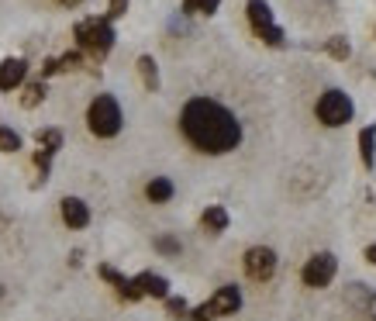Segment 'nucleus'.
I'll use <instances>...</instances> for the list:
<instances>
[{
  "label": "nucleus",
  "mask_w": 376,
  "mask_h": 321,
  "mask_svg": "<svg viewBox=\"0 0 376 321\" xmlns=\"http://www.w3.org/2000/svg\"><path fill=\"white\" fill-rule=\"evenodd\" d=\"M21 149V135L14 128H0V152H18Z\"/></svg>",
  "instance_id": "nucleus-19"
},
{
  "label": "nucleus",
  "mask_w": 376,
  "mask_h": 321,
  "mask_svg": "<svg viewBox=\"0 0 376 321\" xmlns=\"http://www.w3.org/2000/svg\"><path fill=\"white\" fill-rule=\"evenodd\" d=\"M86 121H90V132L97 135V138H114V135L121 132V107H118V101L110 94H101L90 104Z\"/></svg>",
  "instance_id": "nucleus-3"
},
{
  "label": "nucleus",
  "mask_w": 376,
  "mask_h": 321,
  "mask_svg": "<svg viewBox=\"0 0 376 321\" xmlns=\"http://www.w3.org/2000/svg\"><path fill=\"white\" fill-rule=\"evenodd\" d=\"M42 73H45V77H52V73H59V59H45Z\"/></svg>",
  "instance_id": "nucleus-27"
},
{
  "label": "nucleus",
  "mask_w": 376,
  "mask_h": 321,
  "mask_svg": "<svg viewBox=\"0 0 376 321\" xmlns=\"http://www.w3.org/2000/svg\"><path fill=\"white\" fill-rule=\"evenodd\" d=\"M138 73H142V80L149 90H159V69H156V59L152 55H142L138 59Z\"/></svg>",
  "instance_id": "nucleus-15"
},
{
  "label": "nucleus",
  "mask_w": 376,
  "mask_h": 321,
  "mask_svg": "<svg viewBox=\"0 0 376 321\" xmlns=\"http://www.w3.org/2000/svg\"><path fill=\"white\" fill-rule=\"evenodd\" d=\"M221 0H183V11L187 14H215Z\"/></svg>",
  "instance_id": "nucleus-18"
},
{
  "label": "nucleus",
  "mask_w": 376,
  "mask_h": 321,
  "mask_svg": "<svg viewBox=\"0 0 376 321\" xmlns=\"http://www.w3.org/2000/svg\"><path fill=\"white\" fill-rule=\"evenodd\" d=\"M156 249L166 252V256H176V252H180V242L169 239V235H162V239H156Z\"/></svg>",
  "instance_id": "nucleus-23"
},
{
  "label": "nucleus",
  "mask_w": 376,
  "mask_h": 321,
  "mask_svg": "<svg viewBox=\"0 0 376 321\" xmlns=\"http://www.w3.org/2000/svg\"><path fill=\"white\" fill-rule=\"evenodd\" d=\"M166 311H169L173 318H187V315H190L187 300H183V297H166Z\"/></svg>",
  "instance_id": "nucleus-22"
},
{
  "label": "nucleus",
  "mask_w": 376,
  "mask_h": 321,
  "mask_svg": "<svg viewBox=\"0 0 376 321\" xmlns=\"http://www.w3.org/2000/svg\"><path fill=\"white\" fill-rule=\"evenodd\" d=\"M249 25H252V31L266 42V45H273V49H280L287 38H283V28L273 21V11H269L266 0H249Z\"/></svg>",
  "instance_id": "nucleus-4"
},
{
  "label": "nucleus",
  "mask_w": 376,
  "mask_h": 321,
  "mask_svg": "<svg viewBox=\"0 0 376 321\" xmlns=\"http://www.w3.org/2000/svg\"><path fill=\"white\" fill-rule=\"evenodd\" d=\"M207 308H211V315L221 318V315H235L239 308H242V294H239V287H221L211 300H207Z\"/></svg>",
  "instance_id": "nucleus-8"
},
{
  "label": "nucleus",
  "mask_w": 376,
  "mask_h": 321,
  "mask_svg": "<svg viewBox=\"0 0 376 321\" xmlns=\"http://www.w3.org/2000/svg\"><path fill=\"white\" fill-rule=\"evenodd\" d=\"M76 42H80V49L86 55L104 59L110 52V45H114V28H110L108 18H86V21L76 25Z\"/></svg>",
  "instance_id": "nucleus-2"
},
{
  "label": "nucleus",
  "mask_w": 376,
  "mask_h": 321,
  "mask_svg": "<svg viewBox=\"0 0 376 321\" xmlns=\"http://www.w3.org/2000/svg\"><path fill=\"white\" fill-rule=\"evenodd\" d=\"M200 221H204L207 232H224V228H228V211H224V208H207Z\"/></svg>",
  "instance_id": "nucleus-16"
},
{
  "label": "nucleus",
  "mask_w": 376,
  "mask_h": 321,
  "mask_svg": "<svg viewBox=\"0 0 376 321\" xmlns=\"http://www.w3.org/2000/svg\"><path fill=\"white\" fill-rule=\"evenodd\" d=\"M335 269H338V259H335L331 252H318V256L307 259V266H304L300 276H304L307 287H328L331 276H335Z\"/></svg>",
  "instance_id": "nucleus-6"
},
{
  "label": "nucleus",
  "mask_w": 376,
  "mask_h": 321,
  "mask_svg": "<svg viewBox=\"0 0 376 321\" xmlns=\"http://www.w3.org/2000/svg\"><path fill=\"white\" fill-rule=\"evenodd\" d=\"M83 62V55L80 52H66V55H59V69H76Z\"/></svg>",
  "instance_id": "nucleus-24"
},
{
  "label": "nucleus",
  "mask_w": 376,
  "mask_h": 321,
  "mask_svg": "<svg viewBox=\"0 0 376 321\" xmlns=\"http://www.w3.org/2000/svg\"><path fill=\"white\" fill-rule=\"evenodd\" d=\"M38 145H42V149H45V152H59V149H62V132H59V128H45V132H38Z\"/></svg>",
  "instance_id": "nucleus-17"
},
{
  "label": "nucleus",
  "mask_w": 376,
  "mask_h": 321,
  "mask_svg": "<svg viewBox=\"0 0 376 321\" xmlns=\"http://www.w3.org/2000/svg\"><path fill=\"white\" fill-rule=\"evenodd\" d=\"M101 276H104L108 283H114V291L125 297V300H138V297H142V291L135 287V280H125V276H121V273H118L114 266H108V263L101 266Z\"/></svg>",
  "instance_id": "nucleus-11"
},
{
  "label": "nucleus",
  "mask_w": 376,
  "mask_h": 321,
  "mask_svg": "<svg viewBox=\"0 0 376 321\" xmlns=\"http://www.w3.org/2000/svg\"><path fill=\"white\" fill-rule=\"evenodd\" d=\"M349 300L355 304V308H366V300H370V297H366V291H363V283H352Z\"/></svg>",
  "instance_id": "nucleus-25"
},
{
  "label": "nucleus",
  "mask_w": 376,
  "mask_h": 321,
  "mask_svg": "<svg viewBox=\"0 0 376 321\" xmlns=\"http://www.w3.org/2000/svg\"><path fill=\"white\" fill-rule=\"evenodd\" d=\"M62 221H66L69 228H86V225H90V208L83 204L80 197H66V201H62Z\"/></svg>",
  "instance_id": "nucleus-10"
},
{
  "label": "nucleus",
  "mask_w": 376,
  "mask_h": 321,
  "mask_svg": "<svg viewBox=\"0 0 376 321\" xmlns=\"http://www.w3.org/2000/svg\"><path fill=\"white\" fill-rule=\"evenodd\" d=\"M366 311H370V315H373V318H376V291H373V294H370V300H366Z\"/></svg>",
  "instance_id": "nucleus-28"
},
{
  "label": "nucleus",
  "mask_w": 376,
  "mask_h": 321,
  "mask_svg": "<svg viewBox=\"0 0 376 321\" xmlns=\"http://www.w3.org/2000/svg\"><path fill=\"white\" fill-rule=\"evenodd\" d=\"M180 128L190 138V145L211 156L232 152L242 142V125L235 121V114L211 97H193L180 114Z\"/></svg>",
  "instance_id": "nucleus-1"
},
{
  "label": "nucleus",
  "mask_w": 376,
  "mask_h": 321,
  "mask_svg": "<svg viewBox=\"0 0 376 321\" xmlns=\"http://www.w3.org/2000/svg\"><path fill=\"white\" fill-rule=\"evenodd\" d=\"M25 59H4L0 62V90H14V86H21L25 83Z\"/></svg>",
  "instance_id": "nucleus-9"
},
{
  "label": "nucleus",
  "mask_w": 376,
  "mask_h": 321,
  "mask_svg": "<svg viewBox=\"0 0 376 321\" xmlns=\"http://www.w3.org/2000/svg\"><path fill=\"white\" fill-rule=\"evenodd\" d=\"M125 11H128V0H110V4H108V21L121 18Z\"/></svg>",
  "instance_id": "nucleus-26"
},
{
  "label": "nucleus",
  "mask_w": 376,
  "mask_h": 321,
  "mask_svg": "<svg viewBox=\"0 0 376 321\" xmlns=\"http://www.w3.org/2000/svg\"><path fill=\"white\" fill-rule=\"evenodd\" d=\"M245 273L252 276V280H269L273 273H276V252L266 249V245H252L249 252H245Z\"/></svg>",
  "instance_id": "nucleus-7"
},
{
  "label": "nucleus",
  "mask_w": 376,
  "mask_h": 321,
  "mask_svg": "<svg viewBox=\"0 0 376 321\" xmlns=\"http://www.w3.org/2000/svg\"><path fill=\"white\" fill-rule=\"evenodd\" d=\"M324 49H328V55H331V59H349V42H346V38H342V35H335V38H328V45H324Z\"/></svg>",
  "instance_id": "nucleus-20"
},
{
  "label": "nucleus",
  "mask_w": 376,
  "mask_h": 321,
  "mask_svg": "<svg viewBox=\"0 0 376 321\" xmlns=\"http://www.w3.org/2000/svg\"><path fill=\"white\" fill-rule=\"evenodd\" d=\"M55 4H62V7H76V4H83V0H55Z\"/></svg>",
  "instance_id": "nucleus-30"
},
{
  "label": "nucleus",
  "mask_w": 376,
  "mask_h": 321,
  "mask_svg": "<svg viewBox=\"0 0 376 321\" xmlns=\"http://www.w3.org/2000/svg\"><path fill=\"white\" fill-rule=\"evenodd\" d=\"M42 101H45V83H31V86L25 90V97H21V104L25 107H38Z\"/></svg>",
  "instance_id": "nucleus-21"
},
{
  "label": "nucleus",
  "mask_w": 376,
  "mask_h": 321,
  "mask_svg": "<svg viewBox=\"0 0 376 321\" xmlns=\"http://www.w3.org/2000/svg\"><path fill=\"white\" fill-rule=\"evenodd\" d=\"M366 259H370V263L376 266V245H370V249H366Z\"/></svg>",
  "instance_id": "nucleus-29"
},
{
  "label": "nucleus",
  "mask_w": 376,
  "mask_h": 321,
  "mask_svg": "<svg viewBox=\"0 0 376 321\" xmlns=\"http://www.w3.org/2000/svg\"><path fill=\"white\" fill-rule=\"evenodd\" d=\"M135 287L142 291V297L149 294V297H162V300L169 297V283L162 280L159 273H138L135 276Z\"/></svg>",
  "instance_id": "nucleus-12"
},
{
  "label": "nucleus",
  "mask_w": 376,
  "mask_h": 321,
  "mask_svg": "<svg viewBox=\"0 0 376 321\" xmlns=\"http://www.w3.org/2000/svg\"><path fill=\"white\" fill-rule=\"evenodd\" d=\"M359 156H363V162L373 169V162H376V125H370V128L359 132Z\"/></svg>",
  "instance_id": "nucleus-13"
},
{
  "label": "nucleus",
  "mask_w": 376,
  "mask_h": 321,
  "mask_svg": "<svg viewBox=\"0 0 376 321\" xmlns=\"http://www.w3.org/2000/svg\"><path fill=\"white\" fill-rule=\"evenodd\" d=\"M145 197H149L152 204H166V201L173 197V184H169L166 176H156V180L145 187Z\"/></svg>",
  "instance_id": "nucleus-14"
},
{
  "label": "nucleus",
  "mask_w": 376,
  "mask_h": 321,
  "mask_svg": "<svg viewBox=\"0 0 376 321\" xmlns=\"http://www.w3.org/2000/svg\"><path fill=\"white\" fill-rule=\"evenodd\" d=\"M352 111L355 107H352L349 94H342V90H328V94H321V101H318V118H321V125H328V128L349 125Z\"/></svg>",
  "instance_id": "nucleus-5"
}]
</instances>
